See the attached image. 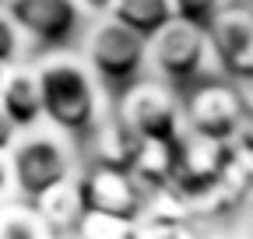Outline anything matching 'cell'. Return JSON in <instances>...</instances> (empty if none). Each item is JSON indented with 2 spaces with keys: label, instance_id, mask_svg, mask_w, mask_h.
I'll return each instance as SVG.
<instances>
[{
  "label": "cell",
  "instance_id": "1",
  "mask_svg": "<svg viewBox=\"0 0 253 239\" xmlns=\"http://www.w3.org/2000/svg\"><path fill=\"white\" fill-rule=\"evenodd\" d=\"M36 71L42 84L46 123L74 137H88L113 113V88L91 71L78 46L39 53Z\"/></svg>",
  "mask_w": 253,
  "mask_h": 239
},
{
  "label": "cell",
  "instance_id": "2",
  "mask_svg": "<svg viewBox=\"0 0 253 239\" xmlns=\"http://www.w3.org/2000/svg\"><path fill=\"white\" fill-rule=\"evenodd\" d=\"M78 137L60 130L53 123H36L18 130L14 144L7 148V162H11V176H14V190L18 197H39L42 190L74 179L81 172V159H78Z\"/></svg>",
  "mask_w": 253,
  "mask_h": 239
},
{
  "label": "cell",
  "instance_id": "3",
  "mask_svg": "<svg viewBox=\"0 0 253 239\" xmlns=\"http://www.w3.org/2000/svg\"><path fill=\"white\" fill-rule=\"evenodd\" d=\"M148 74L169 81L179 92L204 78H214L218 60L208 28L183 18L166 21L155 36H148Z\"/></svg>",
  "mask_w": 253,
  "mask_h": 239
},
{
  "label": "cell",
  "instance_id": "4",
  "mask_svg": "<svg viewBox=\"0 0 253 239\" xmlns=\"http://www.w3.org/2000/svg\"><path fill=\"white\" fill-rule=\"evenodd\" d=\"M78 49L91 64V71L116 92L137 81L141 74H148V36H141L137 28L120 21L116 14L88 18Z\"/></svg>",
  "mask_w": 253,
  "mask_h": 239
},
{
  "label": "cell",
  "instance_id": "5",
  "mask_svg": "<svg viewBox=\"0 0 253 239\" xmlns=\"http://www.w3.org/2000/svg\"><path fill=\"white\" fill-rule=\"evenodd\" d=\"M113 113L137 141H176L186 130L183 92L155 74H141L137 81L120 88Z\"/></svg>",
  "mask_w": 253,
  "mask_h": 239
},
{
  "label": "cell",
  "instance_id": "6",
  "mask_svg": "<svg viewBox=\"0 0 253 239\" xmlns=\"http://www.w3.org/2000/svg\"><path fill=\"white\" fill-rule=\"evenodd\" d=\"M78 187L88 211L137 218L148 204V190L141 183V176L123 162H102V159L84 162L78 172Z\"/></svg>",
  "mask_w": 253,
  "mask_h": 239
},
{
  "label": "cell",
  "instance_id": "7",
  "mask_svg": "<svg viewBox=\"0 0 253 239\" xmlns=\"http://www.w3.org/2000/svg\"><path fill=\"white\" fill-rule=\"evenodd\" d=\"M7 11L21 25L28 46H36L39 53L78 46L88 25L78 0H7Z\"/></svg>",
  "mask_w": 253,
  "mask_h": 239
},
{
  "label": "cell",
  "instance_id": "8",
  "mask_svg": "<svg viewBox=\"0 0 253 239\" xmlns=\"http://www.w3.org/2000/svg\"><path fill=\"white\" fill-rule=\"evenodd\" d=\"M243 120V95L232 78L214 74L183 92V123L186 130H197L208 137L225 141Z\"/></svg>",
  "mask_w": 253,
  "mask_h": 239
},
{
  "label": "cell",
  "instance_id": "9",
  "mask_svg": "<svg viewBox=\"0 0 253 239\" xmlns=\"http://www.w3.org/2000/svg\"><path fill=\"white\" fill-rule=\"evenodd\" d=\"M208 36L214 46L218 74L239 81H253V4L250 0H232L211 25Z\"/></svg>",
  "mask_w": 253,
  "mask_h": 239
},
{
  "label": "cell",
  "instance_id": "10",
  "mask_svg": "<svg viewBox=\"0 0 253 239\" xmlns=\"http://www.w3.org/2000/svg\"><path fill=\"white\" fill-rule=\"evenodd\" d=\"M0 106H4V113L18 123V130L36 127V123L46 120L36 60H21V64L7 67V78H4V84H0Z\"/></svg>",
  "mask_w": 253,
  "mask_h": 239
},
{
  "label": "cell",
  "instance_id": "11",
  "mask_svg": "<svg viewBox=\"0 0 253 239\" xmlns=\"http://www.w3.org/2000/svg\"><path fill=\"white\" fill-rule=\"evenodd\" d=\"M32 204H36V211H39L49 236H78V225L88 211L84 197H81V187H78V176L42 190L39 197H32Z\"/></svg>",
  "mask_w": 253,
  "mask_h": 239
},
{
  "label": "cell",
  "instance_id": "12",
  "mask_svg": "<svg viewBox=\"0 0 253 239\" xmlns=\"http://www.w3.org/2000/svg\"><path fill=\"white\" fill-rule=\"evenodd\" d=\"M113 14L120 21H126L130 28H137L141 36H155L166 21H172V0H116Z\"/></svg>",
  "mask_w": 253,
  "mask_h": 239
},
{
  "label": "cell",
  "instance_id": "13",
  "mask_svg": "<svg viewBox=\"0 0 253 239\" xmlns=\"http://www.w3.org/2000/svg\"><path fill=\"white\" fill-rule=\"evenodd\" d=\"M28 236H49L36 204L28 197H7L0 204V239H28Z\"/></svg>",
  "mask_w": 253,
  "mask_h": 239
},
{
  "label": "cell",
  "instance_id": "14",
  "mask_svg": "<svg viewBox=\"0 0 253 239\" xmlns=\"http://www.w3.org/2000/svg\"><path fill=\"white\" fill-rule=\"evenodd\" d=\"M28 56V39L21 32V25L7 11V4H0V64H21Z\"/></svg>",
  "mask_w": 253,
  "mask_h": 239
},
{
  "label": "cell",
  "instance_id": "15",
  "mask_svg": "<svg viewBox=\"0 0 253 239\" xmlns=\"http://www.w3.org/2000/svg\"><path fill=\"white\" fill-rule=\"evenodd\" d=\"M232 0H172V14L183 21H194V25H211L221 11H225Z\"/></svg>",
  "mask_w": 253,
  "mask_h": 239
},
{
  "label": "cell",
  "instance_id": "16",
  "mask_svg": "<svg viewBox=\"0 0 253 239\" xmlns=\"http://www.w3.org/2000/svg\"><path fill=\"white\" fill-rule=\"evenodd\" d=\"M14 176H11V162H7V152H0V204L7 197H14Z\"/></svg>",
  "mask_w": 253,
  "mask_h": 239
},
{
  "label": "cell",
  "instance_id": "17",
  "mask_svg": "<svg viewBox=\"0 0 253 239\" xmlns=\"http://www.w3.org/2000/svg\"><path fill=\"white\" fill-rule=\"evenodd\" d=\"M14 137H18V123L4 113V106H0V152H7L14 144Z\"/></svg>",
  "mask_w": 253,
  "mask_h": 239
},
{
  "label": "cell",
  "instance_id": "18",
  "mask_svg": "<svg viewBox=\"0 0 253 239\" xmlns=\"http://www.w3.org/2000/svg\"><path fill=\"white\" fill-rule=\"evenodd\" d=\"M113 4H116V0H78V7L84 11V18H102V14H113Z\"/></svg>",
  "mask_w": 253,
  "mask_h": 239
},
{
  "label": "cell",
  "instance_id": "19",
  "mask_svg": "<svg viewBox=\"0 0 253 239\" xmlns=\"http://www.w3.org/2000/svg\"><path fill=\"white\" fill-rule=\"evenodd\" d=\"M4 78H7V64H0V84H4Z\"/></svg>",
  "mask_w": 253,
  "mask_h": 239
},
{
  "label": "cell",
  "instance_id": "20",
  "mask_svg": "<svg viewBox=\"0 0 253 239\" xmlns=\"http://www.w3.org/2000/svg\"><path fill=\"white\" fill-rule=\"evenodd\" d=\"M0 4H7V0H0Z\"/></svg>",
  "mask_w": 253,
  "mask_h": 239
},
{
  "label": "cell",
  "instance_id": "21",
  "mask_svg": "<svg viewBox=\"0 0 253 239\" xmlns=\"http://www.w3.org/2000/svg\"><path fill=\"white\" fill-rule=\"evenodd\" d=\"M250 4H253V0H250Z\"/></svg>",
  "mask_w": 253,
  "mask_h": 239
}]
</instances>
